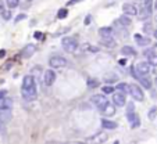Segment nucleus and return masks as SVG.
<instances>
[{"label": "nucleus", "mask_w": 157, "mask_h": 144, "mask_svg": "<svg viewBox=\"0 0 157 144\" xmlns=\"http://www.w3.org/2000/svg\"><path fill=\"white\" fill-rule=\"evenodd\" d=\"M7 1V6L10 8H16L18 6V0H6Z\"/></svg>", "instance_id": "c756f323"}, {"label": "nucleus", "mask_w": 157, "mask_h": 144, "mask_svg": "<svg viewBox=\"0 0 157 144\" xmlns=\"http://www.w3.org/2000/svg\"><path fill=\"white\" fill-rule=\"evenodd\" d=\"M6 94H7V90H0V100H1V98H4V97H6Z\"/></svg>", "instance_id": "58836bf2"}, {"label": "nucleus", "mask_w": 157, "mask_h": 144, "mask_svg": "<svg viewBox=\"0 0 157 144\" xmlns=\"http://www.w3.org/2000/svg\"><path fill=\"white\" fill-rule=\"evenodd\" d=\"M6 56V51L4 50H0V57H4Z\"/></svg>", "instance_id": "37998d69"}, {"label": "nucleus", "mask_w": 157, "mask_h": 144, "mask_svg": "<svg viewBox=\"0 0 157 144\" xmlns=\"http://www.w3.org/2000/svg\"><path fill=\"white\" fill-rule=\"evenodd\" d=\"M156 82H157V80H156Z\"/></svg>", "instance_id": "49530a36"}, {"label": "nucleus", "mask_w": 157, "mask_h": 144, "mask_svg": "<svg viewBox=\"0 0 157 144\" xmlns=\"http://www.w3.org/2000/svg\"><path fill=\"white\" fill-rule=\"evenodd\" d=\"M1 14H3L4 20H10V17H11V14H10V11H1Z\"/></svg>", "instance_id": "c9c22d12"}, {"label": "nucleus", "mask_w": 157, "mask_h": 144, "mask_svg": "<svg viewBox=\"0 0 157 144\" xmlns=\"http://www.w3.org/2000/svg\"><path fill=\"white\" fill-rule=\"evenodd\" d=\"M154 36H156V37H157V31H154Z\"/></svg>", "instance_id": "c03bdc74"}, {"label": "nucleus", "mask_w": 157, "mask_h": 144, "mask_svg": "<svg viewBox=\"0 0 157 144\" xmlns=\"http://www.w3.org/2000/svg\"><path fill=\"white\" fill-rule=\"evenodd\" d=\"M133 109H135V107H133V103H129V104L127 105V114H128V112H133Z\"/></svg>", "instance_id": "2f4dec72"}, {"label": "nucleus", "mask_w": 157, "mask_h": 144, "mask_svg": "<svg viewBox=\"0 0 157 144\" xmlns=\"http://www.w3.org/2000/svg\"><path fill=\"white\" fill-rule=\"evenodd\" d=\"M56 80V73L52 69H47L46 72H43V82L46 86H52Z\"/></svg>", "instance_id": "6e6552de"}, {"label": "nucleus", "mask_w": 157, "mask_h": 144, "mask_svg": "<svg viewBox=\"0 0 157 144\" xmlns=\"http://www.w3.org/2000/svg\"><path fill=\"white\" fill-rule=\"evenodd\" d=\"M61 46L67 53H74L78 48V42L74 37H64L61 40Z\"/></svg>", "instance_id": "7ed1b4c3"}, {"label": "nucleus", "mask_w": 157, "mask_h": 144, "mask_svg": "<svg viewBox=\"0 0 157 144\" xmlns=\"http://www.w3.org/2000/svg\"><path fill=\"white\" fill-rule=\"evenodd\" d=\"M99 35L101 37H106V36H113V28L110 26H103V28L99 29Z\"/></svg>", "instance_id": "6ab92c4d"}, {"label": "nucleus", "mask_w": 157, "mask_h": 144, "mask_svg": "<svg viewBox=\"0 0 157 144\" xmlns=\"http://www.w3.org/2000/svg\"><path fill=\"white\" fill-rule=\"evenodd\" d=\"M127 118H128V122L131 123V126H132L133 129L138 128V126L141 125L139 115H138V114H135V112H128V114H127Z\"/></svg>", "instance_id": "9d476101"}, {"label": "nucleus", "mask_w": 157, "mask_h": 144, "mask_svg": "<svg viewBox=\"0 0 157 144\" xmlns=\"http://www.w3.org/2000/svg\"><path fill=\"white\" fill-rule=\"evenodd\" d=\"M100 43L103 44V46H106V47H110V48H113V47L117 46V42L113 39V36H106V37H101Z\"/></svg>", "instance_id": "ddd939ff"}, {"label": "nucleus", "mask_w": 157, "mask_h": 144, "mask_svg": "<svg viewBox=\"0 0 157 144\" xmlns=\"http://www.w3.org/2000/svg\"><path fill=\"white\" fill-rule=\"evenodd\" d=\"M33 53H35V46H33V44H27V46L22 48V51H21V57L31 58V57L33 56Z\"/></svg>", "instance_id": "9b49d317"}, {"label": "nucleus", "mask_w": 157, "mask_h": 144, "mask_svg": "<svg viewBox=\"0 0 157 144\" xmlns=\"http://www.w3.org/2000/svg\"><path fill=\"white\" fill-rule=\"evenodd\" d=\"M85 48H86L89 53H97V51H99V48H97V47H95V46H89V44H86Z\"/></svg>", "instance_id": "7c9ffc66"}, {"label": "nucleus", "mask_w": 157, "mask_h": 144, "mask_svg": "<svg viewBox=\"0 0 157 144\" xmlns=\"http://www.w3.org/2000/svg\"><path fill=\"white\" fill-rule=\"evenodd\" d=\"M49 64H50L52 68H57V69H59V68H63V67L67 65V60H65L64 57H61V56H53V57H50Z\"/></svg>", "instance_id": "39448f33"}, {"label": "nucleus", "mask_w": 157, "mask_h": 144, "mask_svg": "<svg viewBox=\"0 0 157 144\" xmlns=\"http://www.w3.org/2000/svg\"><path fill=\"white\" fill-rule=\"evenodd\" d=\"M35 39H38V40H40L42 37H43V33H40V32H35Z\"/></svg>", "instance_id": "4c0bfd02"}, {"label": "nucleus", "mask_w": 157, "mask_h": 144, "mask_svg": "<svg viewBox=\"0 0 157 144\" xmlns=\"http://www.w3.org/2000/svg\"><path fill=\"white\" fill-rule=\"evenodd\" d=\"M21 94H22V98L27 101L36 98V82L33 79V76L28 75L24 78L22 86H21Z\"/></svg>", "instance_id": "f257e3e1"}, {"label": "nucleus", "mask_w": 157, "mask_h": 144, "mask_svg": "<svg viewBox=\"0 0 157 144\" xmlns=\"http://www.w3.org/2000/svg\"><path fill=\"white\" fill-rule=\"evenodd\" d=\"M118 62H120V65H125V64H127V61H125V60H120Z\"/></svg>", "instance_id": "a19ab883"}, {"label": "nucleus", "mask_w": 157, "mask_h": 144, "mask_svg": "<svg viewBox=\"0 0 157 144\" xmlns=\"http://www.w3.org/2000/svg\"><path fill=\"white\" fill-rule=\"evenodd\" d=\"M13 107V100L11 98H7L4 97L0 100V111H7V109H11Z\"/></svg>", "instance_id": "4468645a"}, {"label": "nucleus", "mask_w": 157, "mask_h": 144, "mask_svg": "<svg viewBox=\"0 0 157 144\" xmlns=\"http://www.w3.org/2000/svg\"><path fill=\"white\" fill-rule=\"evenodd\" d=\"M143 31H145V32H150V31H152V25H150V24H146L145 26H143Z\"/></svg>", "instance_id": "e433bc0d"}, {"label": "nucleus", "mask_w": 157, "mask_h": 144, "mask_svg": "<svg viewBox=\"0 0 157 144\" xmlns=\"http://www.w3.org/2000/svg\"><path fill=\"white\" fill-rule=\"evenodd\" d=\"M150 54H153V50H146V51H145V56L149 57Z\"/></svg>", "instance_id": "ea45409f"}, {"label": "nucleus", "mask_w": 157, "mask_h": 144, "mask_svg": "<svg viewBox=\"0 0 157 144\" xmlns=\"http://www.w3.org/2000/svg\"><path fill=\"white\" fill-rule=\"evenodd\" d=\"M3 7H4V4H3V1L0 0V11H3Z\"/></svg>", "instance_id": "79ce46f5"}, {"label": "nucleus", "mask_w": 157, "mask_h": 144, "mask_svg": "<svg viewBox=\"0 0 157 144\" xmlns=\"http://www.w3.org/2000/svg\"><path fill=\"white\" fill-rule=\"evenodd\" d=\"M101 126H103V129H109V130L118 128V125L116 123V122H113V120H107V119H101Z\"/></svg>", "instance_id": "f3484780"}, {"label": "nucleus", "mask_w": 157, "mask_h": 144, "mask_svg": "<svg viewBox=\"0 0 157 144\" xmlns=\"http://www.w3.org/2000/svg\"><path fill=\"white\" fill-rule=\"evenodd\" d=\"M154 7H156V8H157V1H156V4H154Z\"/></svg>", "instance_id": "a18cd8bd"}, {"label": "nucleus", "mask_w": 157, "mask_h": 144, "mask_svg": "<svg viewBox=\"0 0 157 144\" xmlns=\"http://www.w3.org/2000/svg\"><path fill=\"white\" fill-rule=\"evenodd\" d=\"M135 40H136V43L139 46H147V44H150L149 37H145V36H142V35H135Z\"/></svg>", "instance_id": "a211bd4d"}, {"label": "nucleus", "mask_w": 157, "mask_h": 144, "mask_svg": "<svg viewBox=\"0 0 157 144\" xmlns=\"http://www.w3.org/2000/svg\"><path fill=\"white\" fill-rule=\"evenodd\" d=\"M88 86L89 87H92V89H95V87L99 86V82H97L96 79H88Z\"/></svg>", "instance_id": "cd10ccee"}, {"label": "nucleus", "mask_w": 157, "mask_h": 144, "mask_svg": "<svg viewBox=\"0 0 157 144\" xmlns=\"http://www.w3.org/2000/svg\"><path fill=\"white\" fill-rule=\"evenodd\" d=\"M122 12L125 15H136L138 14V8L135 4H131V3H127L122 6Z\"/></svg>", "instance_id": "1a4fd4ad"}, {"label": "nucleus", "mask_w": 157, "mask_h": 144, "mask_svg": "<svg viewBox=\"0 0 157 144\" xmlns=\"http://www.w3.org/2000/svg\"><path fill=\"white\" fill-rule=\"evenodd\" d=\"M117 22L120 25H122V26H129V25H131V20H129L128 17H121V18H118L117 20Z\"/></svg>", "instance_id": "5701e85b"}, {"label": "nucleus", "mask_w": 157, "mask_h": 144, "mask_svg": "<svg viewBox=\"0 0 157 144\" xmlns=\"http://www.w3.org/2000/svg\"><path fill=\"white\" fill-rule=\"evenodd\" d=\"M147 62H149L152 67H157V54H156V53L150 54L149 58H147Z\"/></svg>", "instance_id": "b1692460"}, {"label": "nucleus", "mask_w": 157, "mask_h": 144, "mask_svg": "<svg viewBox=\"0 0 157 144\" xmlns=\"http://www.w3.org/2000/svg\"><path fill=\"white\" fill-rule=\"evenodd\" d=\"M67 15H68V10H67V8H61V10H59V12H57V18H60V20L65 18Z\"/></svg>", "instance_id": "bb28decb"}, {"label": "nucleus", "mask_w": 157, "mask_h": 144, "mask_svg": "<svg viewBox=\"0 0 157 144\" xmlns=\"http://www.w3.org/2000/svg\"><path fill=\"white\" fill-rule=\"evenodd\" d=\"M113 94V103L117 107H124L125 103H127V100H125V93L122 92H117V93H111Z\"/></svg>", "instance_id": "0eeeda50"}, {"label": "nucleus", "mask_w": 157, "mask_h": 144, "mask_svg": "<svg viewBox=\"0 0 157 144\" xmlns=\"http://www.w3.org/2000/svg\"><path fill=\"white\" fill-rule=\"evenodd\" d=\"M143 3H145V11L150 15L153 11V0H143Z\"/></svg>", "instance_id": "4be33fe9"}, {"label": "nucleus", "mask_w": 157, "mask_h": 144, "mask_svg": "<svg viewBox=\"0 0 157 144\" xmlns=\"http://www.w3.org/2000/svg\"><path fill=\"white\" fill-rule=\"evenodd\" d=\"M11 109H7V111H0V123H7L8 120L11 119Z\"/></svg>", "instance_id": "2eb2a0df"}, {"label": "nucleus", "mask_w": 157, "mask_h": 144, "mask_svg": "<svg viewBox=\"0 0 157 144\" xmlns=\"http://www.w3.org/2000/svg\"><path fill=\"white\" fill-rule=\"evenodd\" d=\"M90 103H92L93 105H96L97 109H100V108H103L107 103H109V100L106 98V96H101V94H95V96H92V98H90Z\"/></svg>", "instance_id": "423d86ee"}, {"label": "nucleus", "mask_w": 157, "mask_h": 144, "mask_svg": "<svg viewBox=\"0 0 157 144\" xmlns=\"http://www.w3.org/2000/svg\"><path fill=\"white\" fill-rule=\"evenodd\" d=\"M129 94L136 101H143V98H145V94L138 84H129Z\"/></svg>", "instance_id": "20e7f679"}, {"label": "nucleus", "mask_w": 157, "mask_h": 144, "mask_svg": "<svg viewBox=\"0 0 157 144\" xmlns=\"http://www.w3.org/2000/svg\"><path fill=\"white\" fill-rule=\"evenodd\" d=\"M138 80L141 82V84H142V86H143L145 89H152V80H150L146 75L139 76V78H138Z\"/></svg>", "instance_id": "dca6fc26"}, {"label": "nucleus", "mask_w": 157, "mask_h": 144, "mask_svg": "<svg viewBox=\"0 0 157 144\" xmlns=\"http://www.w3.org/2000/svg\"><path fill=\"white\" fill-rule=\"evenodd\" d=\"M81 1H84V0H70L68 3H67V7L68 6H74V4H77V3H81Z\"/></svg>", "instance_id": "72a5a7b5"}, {"label": "nucleus", "mask_w": 157, "mask_h": 144, "mask_svg": "<svg viewBox=\"0 0 157 144\" xmlns=\"http://www.w3.org/2000/svg\"><path fill=\"white\" fill-rule=\"evenodd\" d=\"M92 22V15H86V18H85V21H84V24L85 25H89Z\"/></svg>", "instance_id": "f704fd0d"}, {"label": "nucleus", "mask_w": 157, "mask_h": 144, "mask_svg": "<svg viewBox=\"0 0 157 144\" xmlns=\"http://www.w3.org/2000/svg\"><path fill=\"white\" fill-rule=\"evenodd\" d=\"M101 92L104 93V94H111V93L114 92V89L111 87V86H103V87H101Z\"/></svg>", "instance_id": "c85d7f7f"}, {"label": "nucleus", "mask_w": 157, "mask_h": 144, "mask_svg": "<svg viewBox=\"0 0 157 144\" xmlns=\"http://www.w3.org/2000/svg\"><path fill=\"white\" fill-rule=\"evenodd\" d=\"M103 79H104L106 83H116L118 80V76L116 73H107V75H104Z\"/></svg>", "instance_id": "412c9836"}, {"label": "nucleus", "mask_w": 157, "mask_h": 144, "mask_svg": "<svg viewBox=\"0 0 157 144\" xmlns=\"http://www.w3.org/2000/svg\"><path fill=\"white\" fill-rule=\"evenodd\" d=\"M24 18H27V15H25V14H18V15H17V18H16V22H20V21H22Z\"/></svg>", "instance_id": "473e14b6"}, {"label": "nucleus", "mask_w": 157, "mask_h": 144, "mask_svg": "<svg viewBox=\"0 0 157 144\" xmlns=\"http://www.w3.org/2000/svg\"><path fill=\"white\" fill-rule=\"evenodd\" d=\"M121 53H122L124 56H128V57H132L136 54L135 50H133V47H131V46H124V47L121 48Z\"/></svg>", "instance_id": "aec40b11"}, {"label": "nucleus", "mask_w": 157, "mask_h": 144, "mask_svg": "<svg viewBox=\"0 0 157 144\" xmlns=\"http://www.w3.org/2000/svg\"><path fill=\"white\" fill-rule=\"evenodd\" d=\"M99 111L101 112V115H104V116H113L114 114H116V108L110 104V103H107V104H106L103 108H100Z\"/></svg>", "instance_id": "f8f14e48"}, {"label": "nucleus", "mask_w": 157, "mask_h": 144, "mask_svg": "<svg viewBox=\"0 0 157 144\" xmlns=\"http://www.w3.org/2000/svg\"><path fill=\"white\" fill-rule=\"evenodd\" d=\"M156 116H157V107H152L149 109V112H147V118H149L150 120H153Z\"/></svg>", "instance_id": "a878e982"}, {"label": "nucleus", "mask_w": 157, "mask_h": 144, "mask_svg": "<svg viewBox=\"0 0 157 144\" xmlns=\"http://www.w3.org/2000/svg\"><path fill=\"white\" fill-rule=\"evenodd\" d=\"M150 72V64L149 62H139L132 68V76L133 78H139L142 75H147Z\"/></svg>", "instance_id": "f03ea898"}, {"label": "nucleus", "mask_w": 157, "mask_h": 144, "mask_svg": "<svg viewBox=\"0 0 157 144\" xmlns=\"http://www.w3.org/2000/svg\"><path fill=\"white\" fill-rule=\"evenodd\" d=\"M117 90L118 92H122V93H129V86L127 83H118Z\"/></svg>", "instance_id": "393cba45"}]
</instances>
